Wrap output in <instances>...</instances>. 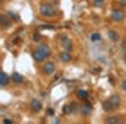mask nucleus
I'll list each match as a JSON object with an SVG mask.
<instances>
[{"label": "nucleus", "mask_w": 126, "mask_h": 124, "mask_svg": "<svg viewBox=\"0 0 126 124\" xmlns=\"http://www.w3.org/2000/svg\"><path fill=\"white\" fill-rule=\"evenodd\" d=\"M91 40H92L93 41H98V40H101V35L97 33H94L91 35Z\"/></svg>", "instance_id": "19"}, {"label": "nucleus", "mask_w": 126, "mask_h": 124, "mask_svg": "<svg viewBox=\"0 0 126 124\" xmlns=\"http://www.w3.org/2000/svg\"><path fill=\"white\" fill-rule=\"evenodd\" d=\"M34 41H36V42H38V41H39V40H40V38H41V37H40V34H38V33H35V34H34Z\"/></svg>", "instance_id": "20"}, {"label": "nucleus", "mask_w": 126, "mask_h": 124, "mask_svg": "<svg viewBox=\"0 0 126 124\" xmlns=\"http://www.w3.org/2000/svg\"><path fill=\"white\" fill-rule=\"evenodd\" d=\"M40 14L45 16H53L56 14V11L50 5H42L40 9Z\"/></svg>", "instance_id": "1"}, {"label": "nucleus", "mask_w": 126, "mask_h": 124, "mask_svg": "<svg viewBox=\"0 0 126 124\" xmlns=\"http://www.w3.org/2000/svg\"><path fill=\"white\" fill-rule=\"evenodd\" d=\"M38 51L41 53L44 56H46V58L50 55V49H49L48 46L46 45V44H41V45H40L39 47H38Z\"/></svg>", "instance_id": "6"}, {"label": "nucleus", "mask_w": 126, "mask_h": 124, "mask_svg": "<svg viewBox=\"0 0 126 124\" xmlns=\"http://www.w3.org/2000/svg\"><path fill=\"white\" fill-rule=\"evenodd\" d=\"M0 24L3 27H9L11 25L9 19H8L7 16L5 15H0Z\"/></svg>", "instance_id": "9"}, {"label": "nucleus", "mask_w": 126, "mask_h": 124, "mask_svg": "<svg viewBox=\"0 0 126 124\" xmlns=\"http://www.w3.org/2000/svg\"><path fill=\"white\" fill-rule=\"evenodd\" d=\"M81 111L83 115H88L91 113L92 111V107L88 104V103H86L85 105H82V107H81Z\"/></svg>", "instance_id": "10"}, {"label": "nucleus", "mask_w": 126, "mask_h": 124, "mask_svg": "<svg viewBox=\"0 0 126 124\" xmlns=\"http://www.w3.org/2000/svg\"><path fill=\"white\" fill-rule=\"evenodd\" d=\"M12 78H13V81H15V83H21L22 81H23V76L17 72L14 73V74L12 75Z\"/></svg>", "instance_id": "15"}, {"label": "nucleus", "mask_w": 126, "mask_h": 124, "mask_svg": "<svg viewBox=\"0 0 126 124\" xmlns=\"http://www.w3.org/2000/svg\"><path fill=\"white\" fill-rule=\"evenodd\" d=\"M41 28H43V29H54L53 26H46V25L42 26Z\"/></svg>", "instance_id": "24"}, {"label": "nucleus", "mask_w": 126, "mask_h": 124, "mask_svg": "<svg viewBox=\"0 0 126 124\" xmlns=\"http://www.w3.org/2000/svg\"><path fill=\"white\" fill-rule=\"evenodd\" d=\"M95 2H97V3H99V2H102L103 0H94Z\"/></svg>", "instance_id": "27"}, {"label": "nucleus", "mask_w": 126, "mask_h": 124, "mask_svg": "<svg viewBox=\"0 0 126 124\" xmlns=\"http://www.w3.org/2000/svg\"><path fill=\"white\" fill-rule=\"evenodd\" d=\"M9 15L11 16V18H13V19H15V20L19 19V16H18L17 14H15L12 13V12H11V13H9Z\"/></svg>", "instance_id": "22"}, {"label": "nucleus", "mask_w": 126, "mask_h": 124, "mask_svg": "<svg viewBox=\"0 0 126 124\" xmlns=\"http://www.w3.org/2000/svg\"><path fill=\"white\" fill-rule=\"evenodd\" d=\"M33 58L36 60V61H42V60H44L45 59H46V56H44L41 53L37 50V51L34 52L33 54Z\"/></svg>", "instance_id": "13"}, {"label": "nucleus", "mask_w": 126, "mask_h": 124, "mask_svg": "<svg viewBox=\"0 0 126 124\" xmlns=\"http://www.w3.org/2000/svg\"><path fill=\"white\" fill-rule=\"evenodd\" d=\"M61 59L64 62H69L71 60V59H72V56L67 52H63L61 54Z\"/></svg>", "instance_id": "17"}, {"label": "nucleus", "mask_w": 126, "mask_h": 124, "mask_svg": "<svg viewBox=\"0 0 126 124\" xmlns=\"http://www.w3.org/2000/svg\"><path fill=\"white\" fill-rule=\"evenodd\" d=\"M125 14L122 10H113L111 14V18L115 21H120L125 18Z\"/></svg>", "instance_id": "2"}, {"label": "nucleus", "mask_w": 126, "mask_h": 124, "mask_svg": "<svg viewBox=\"0 0 126 124\" xmlns=\"http://www.w3.org/2000/svg\"><path fill=\"white\" fill-rule=\"evenodd\" d=\"M109 101H110V102L112 103V105H113V107H119V104H120V98H119V96L117 95L112 96L110 97V99H109Z\"/></svg>", "instance_id": "8"}, {"label": "nucleus", "mask_w": 126, "mask_h": 124, "mask_svg": "<svg viewBox=\"0 0 126 124\" xmlns=\"http://www.w3.org/2000/svg\"><path fill=\"white\" fill-rule=\"evenodd\" d=\"M78 96L80 99L82 100H85L88 97V92L85 90H79L78 91Z\"/></svg>", "instance_id": "16"}, {"label": "nucleus", "mask_w": 126, "mask_h": 124, "mask_svg": "<svg viewBox=\"0 0 126 124\" xmlns=\"http://www.w3.org/2000/svg\"><path fill=\"white\" fill-rule=\"evenodd\" d=\"M108 34H109V39H110L111 40H113V41L116 42V41H118V40H119L118 34L115 31H113V30H109V31L108 32Z\"/></svg>", "instance_id": "14"}, {"label": "nucleus", "mask_w": 126, "mask_h": 124, "mask_svg": "<svg viewBox=\"0 0 126 124\" xmlns=\"http://www.w3.org/2000/svg\"><path fill=\"white\" fill-rule=\"evenodd\" d=\"M30 107H31V108L34 111L37 112V111H39L41 109L42 105H41V103H40V101H38L37 99H33V100L31 101V103H30Z\"/></svg>", "instance_id": "4"}, {"label": "nucleus", "mask_w": 126, "mask_h": 124, "mask_svg": "<svg viewBox=\"0 0 126 124\" xmlns=\"http://www.w3.org/2000/svg\"><path fill=\"white\" fill-rule=\"evenodd\" d=\"M102 107L105 111H111L113 108V105H112V103L110 102L109 100L106 101H103V104H102Z\"/></svg>", "instance_id": "11"}, {"label": "nucleus", "mask_w": 126, "mask_h": 124, "mask_svg": "<svg viewBox=\"0 0 126 124\" xmlns=\"http://www.w3.org/2000/svg\"><path fill=\"white\" fill-rule=\"evenodd\" d=\"M47 113H48V115H50V116H53L55 111L52 108H48L47 109Z\"/></svg>", "instance_id": "21"}, {"label": "nucleus", "mask_w": 126, "mask_h": 124, "mask_svg": "<svg viewBox=\"0 0 126 124\" xmlns=\"http://www.w3.org/2000/svg\"><path fill=\"white\" fill-rule=\"evenodd\" d=\"M9 83V78L5 73L0 72V86H5Z\"/></svg>", "instance_id": "7"}, {"label": "nucleus", "mask_w": 126, "mask_h": 124, "mask_svg": "<svg viewBox=\"0 0 126 124\" xmlns=\"http://www.w3.org/2000/svg\"><path fill=\"white\" fill-rule=\"evenodd\" d=\"M3 123H7V124H9V123H12V122L10 121V120H9V119H5L4 121H3Z\"/></svg>", "instance_id": "26"}, {"label": "nucleus", "mask_w": 126, "mask_h": 124, "mask_svg": "<svg viewBox=\"0 0 126 124\" xmlns=\"http://www.w3.org/2000/svg\"><path fill=\"white\" fill-rule=\"evenodd\" d=\"M43 70H44V72L46 73V74H47V75L52 74L53 71H54V70H55L54 64H53V63H51V62L46 63V64L44 66Z\"/></svg>", "instance_id": "5"}, {"label": "nucleus", "mask_w": 126, "mask_h": 124, "mask_svg": "<svg viewBox=\"0 0 126 124\" xmlns=\"http://www.w3.org/2000/svg\"><path fill=\"white\" fill-rule=\"evenodd\" d=\"M119 3L122 6H126V0H119Z\"/></svg>", "instance_id": "23"}, {"label": "nucleus", "mask_w": 126, "mask_h": 124, "mask_svg": "<svg viewBox=\"0 0 126 124\" xmlns=\"http://www.w3.org/2000/svg\"><path fill=\"white\" fill-rule=\"evenodd\" d=\"M62 111L64 114H70L71 112H72L71 105H65L64 107H62Z\"/></svg>", "instance_id": "18"}, {"label": "nucleus", "mask_w": 126, "mask_h": 124, "mask_svg": "<svg viewBox=\"0 0 126 124\" xmlns=\"http://www.w3.org/2000/svg\"><path fill=\"white\" fill-rule=\"evenodd\" d=\"M1 1H2V0H0V2H1Z\"/></svg>", "instance_id": "28"}, {"label": "nucleus", "mask_w": 126, "mask_h": 124, "mask_svg": "<svg viewBox=\"0 0 126 124\" xmlns=\"http://www.w3.org/2000/svg\"><path fill=\"white\" fill-rule=\"evenodd\" d=\"M106 123L109 124H119V123H121L122 121L120 118H119V117H112L106 120Z\"/></svg>", "instance_id": "12"}, {"label": "nucleus", "mask_w": 126, "mask_h": 124, "mask_svg": "<svg viewBox=\"0 0 126 124\" xmlns=\"http://www.w3.org/2000/svg\"><path fill=\"white\" fill-rule=\"evenodd\" d=\"M122 86H123V89L126 91V80L123 81V85H122Z\"/></svg>", "instance_id": "25"}, {"label": "nucleus", "mask_w": 126, "mask_h": 124, "mask_svg": "<svg viewBox=\"0 0 126 124\" xmlns=\"http://www.w3.org/2000/svg\"><path fill=\"white\" fill-rule=\"evenodd\" d=\"M62 47L66 50V51H71V50H72V42H71V40H69L68 38H66V37L62 38Z\"/></svg>", "instance_id": "3"}]
</instances>
